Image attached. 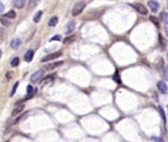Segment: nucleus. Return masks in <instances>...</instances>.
Returning a JSON list of instances; mask_svg holds the SVG:
<instances>
[{
  "label": "nucleus",
  "mask_w": 168,
  "mask_h": 142,
  "mask_svg": "<svg viewBox=\"0 0 168 142\" xmlns=\"http://www.w3.org/2000/svg\"><path fill=\"white\" fill-rule=\"evenodd\" d=\"M85 6H86V3H85V1H78V2L76 3L75 6H74L73 8V11H72V14H73V16H78V15H80L83 12V10L85 9Z\"/></svg>",
  "instance_id": "nucleus-1"
},
{
  "label": "nucleus",
  "mask_w": 168,
  "mask_h": 142,
  "mask_svg": "<svg viewBox=\"0 0 168 142\" xmlns=\"http://www.w3.org/2000/svg\"><path fill=\"white\" fill-rule=\"evenodd\" d=\"M62 55V52H55V53H52V54L48 55V56L43 57L41 59V62H48V61H50V60H55L57 59L58 57H60Z\"/></svg>",
  "instance_id": "nucleus-2"
},
{
  "label": "nucleus",
  "mask_w": 168,
  "mask_h": 142,
  "mask_svg": "<svg viewBox=\"0 0 168 142\" xmlns=\"http://www.w3.org/2000/svg\"><path fill=\"white\" fill-rule=\"evenodd\" d=\"M132 8H134L138 13H140V14H142V15H147V13H148L147 9L143 6L142 3H134V4H132Z\"/></svg>",
  "instance_id": "nucleus-3"
},
{
  "label": "nucleus",
  "mask_w": 168,
  "mask_h": 142,
  "mask_svg": "<svg viewBox=\"0 0 168 142\" xmlns=\"http://www.w3.org/2000/svg\"><path fill=\"white\" fill-rule=\"evenodd\" d=\"M43 74H44V71L43 70H39V71H37L36 73H34L31 77V81L32 82H38L40 79H41L42 77H43Z\"/></svg>",
  "instance_id": "nucleus-4"
},
{
  "label": "nucleus",
  "mask_w": 168,
  "mask_h": 142,
  "mask_svg": "<svg viewBox=\"0 0 168 142\" xmlns=\"http://www.w3.org/2000/svg\"><path fill=\"white\" fill-rule=\"evenodd\" d=\"M148 6L150 8L151 12L152 13H157L160 9V4L158 1H154V0H149L148 1Z\"/></svg>",
  "instance_id": "nucleus-5"
},
{
  "label": "nucleus",
  "mask_w": 168,
  "mask_h": 142,
  "mask_svg": "<svg viewBox=\"0 0 168 142\" xmlns=\"http://www.w3.org/2000/svg\"><path fill=\"white\" fill-rule=\"evenodd\" d=\"M158 88L161 93H167L168 91V86L164 81H159L158 82Z\"/></svg>",
  "instance_id": "nucleus-6"
},
{
  "label": "nucleus",
  "mask_w": 168,
  "mask_h": 142,
  "mask_svg": "<svg viewBox=\"0 0 168 142\" xmlns=\"http://www.w3.org/2000/svg\"><path fill=\"white\" fill-rule=\"evenodd\" d=\"M61 64H63V62L62 61H58V62H54V63H50V64H48L44 68L46 71H50V70H54V68H56L57 66L61 65Z\"/></svg>",
  "instance_id": "nucleus-7"
},
{
  "label": "nucleus",
  "mask_w": 168,
  "mask_h": 142,
  "mask_svg": "<svg viewBox=\"0 0 168 142\" xmlns=\"http://www.w3.org/2000/svg\"><path fill=\"white\" fill-rule=\"evenodd\" d=\"M33 57H34V52L32 50H28L24 55V60L26 62H31L32 60H33Z\"/></svg>",
  "instance_id": "nucleus-8"
},
{
  "label": "nucleus",
  "mask_w": 168,
  "mask_h": 142,
  "mask_svg": "<svg viewBox=\"0 0 168 142\" xmlns=\"http://www.w3.org/2000/svg\"><path fill=\"white\" fill-rule=\"evenodd\" d=\"M40 1H41V0H30V1H28V10L35 9V8L39 4Z\"/></svg>",
  "instance_id": "nucleus-9"
},
{
  "label": "nucleus",
  "mask_w": 168,
  "mask_h": 142,
  "mask_svg": "<svg viewBox=\"0 0 168 142\" xmlns=\"http://www.w3.org/2000/svg\"><path fill=\"white\" fill-rule=\"evenodd\" d=\"M11 48H14V50H16V48H18L20 45H21V40L20 39H14V40H12L11 41Z\"/></svg>",
  "instance_id": "nucleus-10"
},
{
  "label": "nucleus",
  "mask_w": 168,
  "mask_h": 142,
  "mask_svg": "<svg viewBox=\"0 0 168 142\" xmlns=\"http://www.w3.org/2000/svg\"><path fill=\"white\" fill-rule=\"evenodd\" d=\"M25 6V0H14V6L16 9H22Z\"/></svg>",
  "instance_id": "nucleus-11"
},
{
  "label": "nucleus",
  "mask_w": 168,
  "mask_h": 142,
  "mask_svg": "<svg viewBox=\"0 0 168 142\" xmlns=\"http://www.w3.org/2000/svg\"><path fill=\"white\" fill-rule=\"evenodd\" d=\"M23 108H24V106H23V105H19L18 108H16L14 111L12 112V116H17L18 114H20L21 112L23 111Z\"/></svg>",
  "instance_id": "nucleus-12"
},
{
  "label": "nucleus",
  "mask_w": 168,
  "mask_h": 142,
  "mask_svg": "<svg viewBox=\"0 0 168 142\" xmlns=\"http://www.w3.org/2000/svg\"><path fill=\"white\" fill-rule=\"evenodd\" d=\"M4 17L8 18V19H15V18H16V13H15V11L11 10V11L8 12V13L4 15Z\"/></svg>",
  "instance_id": "nucleus-13"
},
{
  "label": "nucleus",
  "mask_w": 168,
  "mask_h": 142,
  "mask_svg": "<svg viewBox=\"0 0 168 142\" xmlns=\"http://www.w3.org/2000/svg\"><path fill=\"white\" fill-rule=\"evenodd\" d=\"M57 23H58V17H52L50 19V21H48V26H52V28H54V26H57Z\"/></svg>",
  "instance_id": "nucleus-14"
},
{
  "label": "nucleus",
  "mask_w": 168,
  "mask_h": 142,
  "mask_svg": "<svg viewBox=\"0 0 168 142\" xmlns=\"http://www.w3.org/2000/svg\"><path fill=\"white\" fill-rule=\"evenodd\" d=\"M54 78H55V76H54V75H50V76L45 77V78H43V79H42L41 83H42V84H46V83H48V82H52V81L54 80Z\"/></svg>",
  "instance_id": "nucleus-15"
},
{
  "label": "nucleus",
  "mask_w": 168,
  "mask_h": 142,
  "mask_svg": "<svg viewBox=\"0 0 168 142\" xmlns=\"http://www.w3.org/2000/svg\"><path fill=\"white\" fill-rule=\"evenodd\" d=\"M76 39V36L75 35H72V36H68V37H66L64 40H63V42L65 43V44H68V43H72L74 42Z\"/></svg>",
  "instance_id": "nucleus-16"
},
{
  "label": "nucleus",
  "mask_w": 168,
  "mask_h": 142,
  "mask_svg": "<svg viewBox=\"0 0 168 142\" xmlns=\"http://www.w3.org/2000/svg\"><path fill=\"white\" fill-rule=\"evenodd\" d=\"M41 16H42V11L37 12L36 14H35V16H34V22H35V23L39 22L40 19H41Z\"/></svg>",
  "instance_id": "nucleus-17"
},
{
  "label": "nucleus",
  "mask_w": 168,
  "mask_h": 142,
  "mask_svg": "<svg viewBox=\"0 0 168 142\" xmlns=\"http://www.w3.org/2000/svg\"><path fill=\"white\" fill-rule=\"evenodd\" d=\"M75 26H76V22L75 21H70L67 26V33H72V32L75 30Z\"/></svg>",
  "instance_id": "nucleus-18"
},
{
  "label": "nucleus",
  "mask_w": 168,
  "mask_h": 142,
  "mask_svg": "<svg viewBox=\"0 0 168 142\" xmlns=\"http://www.w3.org/2000/svg\"><path fill=\"white\" fill-rule=\"evenodd\" d=\"M0 22L2 23V24H3V26H10V24H11V22H10V20H8V18L4 17V16L0 18Z\"/></svg>",
  "instance_id": "nucleus-19"
},
{
  "label": "nucleus",
  "mask_w": 168,
  "mask_h": 142,
  "mask_svg": "<svg viewBox=\"0 0 168 142\" xmlns=\"http://www.w3.org/2000/svg\"><path fill=\"white\" fill-rule=\"evenodd\" d=\"M159 39H160V44H161V48H162V50H164V48H166V41L164 40V38H163L162 35H160L159 36Z\"/></svg>",
  "instance_id": "nucleus-20"
},
{
  "label": "nucleus",
  "mask_w": 168,
  "mask_h": 142,
  "mask_svg": "<svg viewBox=\"0 0 168 142\" xmlns=\"http://www.w3.org/2000/svg\"><path fill=\"white\" fill-rule=\"evenodd\" d=\"M161 18H162V20L165 22V24H168V13L163 12L162 14H161Z\"/></svg>",
  "instance_id": "nucleus-21"
},
{
  "label": "nucleus",
  "mask_w": 168,
  "mask_h": 142,
  "mask_svg": "<svg viewBox=\"0 0 168 142\" xmlns=\"http://www.w3.org/2000/svg\"><path fill=\"white\" fill-rule=\"evenodd\" d=\"M18 64H19V58H18V57H15L14 59L11 61V65L15 68V66H17Z\"/></svg>",
  "instance_id": "nucleus-22"
},
{
  "label": "nucleus",
  "mask_w": 168,
  "mask_h": 142,
  "mask_svg": "<svg viewBox=\"0 0 168 142\" xmlns=\"http://www.w3.org/2000/svg\"><path fill=\"white\" fill-rule=\"evenodd\" d=\"M158 110H159L160 114H161V116H162V119L164 120V122H166V116H165V113H164V111H163V108H161V106H159V108H158Z\"/></svg>",
  "instance_id": "nucleus-23"
},
{
  "label": "nucleus",
  "mask_w": 168,
  "mask_h": 142,
  "mask_svg": "<svg viewBox=\"0 0 168 142\" xmlns=\"http://www.w3.org/2000/svg\"><path fill=\"white\" fill-rule=\"evenodd\" d=\"M18 85H19V83H18V82H16L14 84V88H13V90H12V92H11V94H10V96H11V97L14 96L15 92H16V88H17V86H18Z\"/></svg>",
  "instance_id": "nucleus-24"
},
{
  "label": "nucleus",
  "mask_w": 168,
  "mask_h": 142,
  "mask_svg": "<svg viewBox=\"0 0 168 142\" xmlns=\"http://www.w3.org/2000/svg\"><path fill=\"white\" fill-rule=\"evenodd\" d=\"M150 20H151V21H152V22L154 23V24H156V26H158V28H159V21H158V20H156V18H154V17H152V16H151V17H150Z\"/></svg>",
  "instance_id": "nucleus-25"
},
{
  "label": "nucleus",
  "mask_w": 168,
  "mask_h": 142,
  "mask_svg": "<svg viewBox=\"0 0 168 142\" xmlns=\"http://www.w3.org/2000/svg\"><path fill=\"white\" fill-rule=\"evenodd\" d=\"M55 40H61V36H60V35H57L55 37L50 38V41H55Z\"/></svg>",
  "instance_id": "nucleus-26"
},
{
  "label": "nucleus",
  "mask_w": 168,
  "mask_h": 142,
  "mask_svg": "<svg viewBox=\"0 0 168 142\" xmlns=\"http://www.w3.org/2000/svg\"><path fill=\"white\" fill-rule=\"evenodd\" d=\"M1 56H2V51L0 50V58H1Z\"/></svg>",
  "instance_id": "nucleus-27"
},
{
  "label": "nucleus",
  "mask_w": 168,
  "mask_h": 142,
  "mask_svg": "<svg viewBox=\"0 0 168 142\" xmlns=\"http://www.w3.org/2000/svg\"><path fill=\"white\" fill-rule=\"evenodd\" d=\"M6 142H8V141H6Z\"/></svg>",
  "instance_id": "nucleus-28"
}]
</instances>
